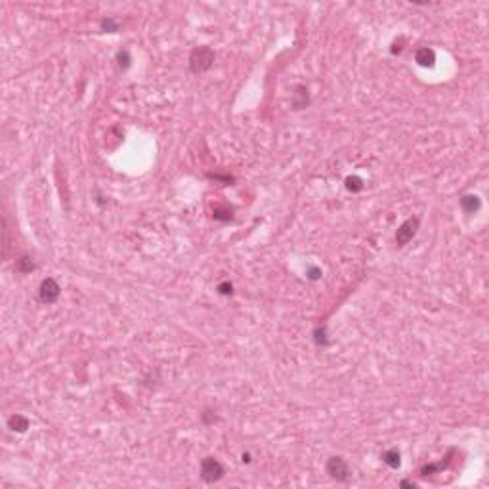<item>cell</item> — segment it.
<instances>
[{
    "label": "cell",
    "mask_w": 489,
    "mask_h": 489,
    "mask_svg": "<svg viewBox=\"0 0 489 489\" xmlns=\"http://www.w3.org/2000/svg\"><path fill=\"white\" fill-rule=\"evenodd\" d=\"M417 229H419V218H407L402 226L398 227V231H396V243L400 244V246L407 244L415 237Z\"/></svg>",
    "instance_id": "4"
},
{
    "label": "cell",
    "mask_w": 489,
    "mask_h": 489,
    "mask_svg": "<svg viewBox=\"0 0 489 489\" xmlns=\"http://www.w3.org/2000/svg\"><path fill=\"white\" fill-rule=\"evenodd\" d=\"M308 277L312 281L319 279V277H321V270H319V268H310V270H308Z\"/></svg>",
    "instance_id": "17"
},
{
    "label": "cell",
    "mask_w": 489,
    "mask_h": 489,
    "mask_svg": "<svg viewBox=\"0 0 489 489\" xmlns=\"http://www.w3.org/2000/svg\"><path fill=\"white\" fill-rule=\"evenodd\" d=\"M327 474L336 482H348L350 478V466L342 457H331L327 461Z\"/></svg>",
    "instance_id": "3"
},
{
    "label": "cell",
    "mask_w": 489,
    "mask_h": 489,
    "mask_svg": "<svg viewBox=\"0 0 489 489\" xmlns=\"http://www.w3.org/2000/svg\"><path fill=\"white\" fill-rule=\"evenodd\" d=\"M117 59H119V65H121V67H124V69H126V67L130 65V55H128V52H126V50H122V52L117 54Z\"/></svg>",
    "instance_id": "14"
},
{
    "label": "cell",
    "mask_w": 489,
    "mask_h": 489,
    "mask_svg": "<svg viewBox=\"0 0 489 489\" xmlns=\"http://www.w3.org/2000/svg\"><path fill=\"white\" fill-rule=\"evenodd\" d=\"M214 218H216V220H231V210L214 209Z\"/></svg>",
    "instance_id": "15"
},
{
    "label": "cell",
    "mask_w": 489,
    "mask_h": 489,
    "mask_svg": "<svg viewBox=\"0 0 489 489\" xmlns=\"http://www.w3.org/2000/svg\"><path fill=\"white\" fill-rule=\"evenodd\" d=\"M415 59H417V63L420 67H432L436 63V54H434L432 48H420L417 55H415Z\"/></svg>",
    "instance_id": "6"
},
{
    "label": "cell",
    "mask_w": 489,
    "mask_h": 489,
    "mask_svg": "<svg viewBox=\"0 0 489 489\" xmlns=\"http://www.w3.org/2000/svg\"><path fill=\"white\" fill-rule=\"evenodd\" d=\"M293 96H295V102H293L295 109H302V107H306V105L310 104L306 86H297L295 88V92H293Z\"/></svg>",
    "instance_id": "10"
},
{
    "label": "cell",
    "mask_w": 489,
    "mask_h": 489,
    "mask_svg": "<svg viewBox=\"0 0 489 489\" xmlns=\"http://www.w3.org/2000/svg\"><path fill=\"white\" fill-rule=\"evenodd\" d=\"M16 270H18L19 273H31L35 270V264H33V260L29 256H21L18 262H16Z\"/></svg>",
    "instance_id": "11"
},
{
    "label": "cell",
    "mask_w": 489,
    "mask_h": 489,
    "mask_svg": "<svg viewBox=\"0 0 489 489\" xmlns=\"http://www.w3.org/2000/svg\"><path fill=\"white\" fill-rule=\"evenodd\" d=\"M241 459H243V462H250V455H248V453H243V457H241Z\"/></svg>",
    "instance_id": "19"
},
{
    "label": "cell",
    "mask_w": 489,
    "mask_h": 489,
    "mask_svg": "<svg viewBox=\"0 0 489 489\" xmlns=\"http://www.w3.org/2000/svg\"><path fill=\"white\" fill-rule=\"evenodd\" d=\"M461 207H462L464 212H468V214L480 210V207H482L480 197H478V195H462V197H461Z\"/></svg>",
    "instance_id": "7"
},
{
    "label": "cell",
    "mask_w": 489,
    "mask_h": 489,
    "mask_svg": "<svg viewBox=\"0 0 489 489\" xmlns=\"http://www.w3.org/2000/svg\"><path fill=\"white\" fill-rule=\"evenodd\" d=\"M402 486L403 488H415V484H413V482H407V480H403Z\"/></svg>",
    "instance_id": "18"
},
{
    "label": "cell",
    "mask_w": 489,
    "mask_h": 489,
    "mask_svg": "<svg viewBox=\"0 0 489 489\" xmlns=\"http://www.w3.org/2000/svg\"><path fill=\"white\" fill-rule=\"evenodd\" d=\"M100 25H102V29L107 31V33H115V31H119V21H115V19H111V18L104 19Z\"/></svg>",
    "instance_id": "13"
},
{
    "label": "cell",
    "mask_w": 489,
    "mask_h": 489,
    "mask_svg": "<svg viewBox=\"0 0 489 489\" xmlns=\"http://www.w3.org/2000/svg\"><path fill=\"white\" fill-rule=\"evenodd\" d=\"M346 188L350 191H361L363 190V180L357 178V176H350V178H346Z\"/></svg>",
    "instance_id": "12"
},
{
    "label": "cell",
    "mask_w": 489,
    "mask_h": 489,
    "mask_svg": "<svg viewBox=\"0 0 489 489\" xmlns=\"http://www.w3.org/2000/svg\"><path fill=\"white\" fill-rule=\"evenodd\" d=\"M59 293H61V289H59L57 281L52 277H46L40 283V300L44 304H54L59 298Z\"/></svg>",
    "instance_id": "5"
},
{
    "label": "cell",
    "mask_w": 489,
    "mask_h": 489,
    "mask_svg": "<svg viewBox=\"0 0 489 489\" xmlns=\"http://www.w3.org/2000/svg\"><path fill=\"white\" fill-rule=\"evenodd\" d=\"M218 293H220V295H231V293H233L231 283H220V285H218Z\"/></svg>",
    "instance_id": "16"
},
{
    "label": "cell",
    "mask_w": 489,
    "mask_h": 489,
    "mask_svg": "<svg viewBox=\"0 0 489 489\" xmlns=\"http://www.w3.org/2000/svg\"><path fill=\"white\" fill-rule=\"evenodd\" d=\"M212 63H214V52L210 46H197L190 54V69L197 75L209 71Z\"/></svg>",
    "instance_id": "1"
},
{
    "label": "cell",
    "mask_w": 489,
    "mask_h": 489,
    "mask_svg": "<svg viewBox=\"0 0 489 489\" xmlns=\"http://www.w3.org/2000/svg\"><path fill=\"white\" fill-rule=\"evenodd\" d=\"M201 478L207 482V484H214L218 480L224 478V466L218 459L214 457H205L203 462H201Z\"/></svg>",
    "instance_id": "2"
},
{
    "label": "cell",
    "mask_w": 489,
    "mask_h": 489,
    "mask_svg": "<svg viewBox=\"0 0 489 489\" xmlns=\"http://www.w3.org/2000/svg\"><path fill=\"white\" fill-rule=\"evenodd\" d=\"M8 428L14 430V432H25L29 428V419L23 417V415H12L8 419Z\"/></svg>",
    "instance_id": "8"
},
{
    "label": "cell",
    "mask_w": 489,
    "mask_h": 489,
    "mask_svg": "<svg viewBox=\"0 0 489 489\" xmlns=\"http://www.w3.org/2000/svg\"><path fill=\"white\" fill-rule=\"evenodd\" d=\"M382 461H384L390 468H398L402 464V455H400V451L396 447H390V449H386L384 453H382Z\"/></svg>",
    "instance_id": "9"
}]
</instances>
